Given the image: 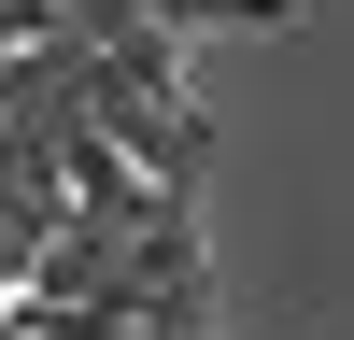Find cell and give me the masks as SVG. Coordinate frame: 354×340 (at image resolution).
Wrapping results in <instances>:
<instances>
[{
	"mask_svg": "<svg viewBox=\"0 0 354 340\" xmlns=\"http://www.w3.org/2000/svg\"><path fill=\"white\" fill-rule=\"evenodd\" d=\"M156 28H298V0H142Z\"/></svg>",
	"mask_w": 354,
	"mask_h": 340,
	"instance_id": "1",
	"label": "cell"
}]
</instances>
